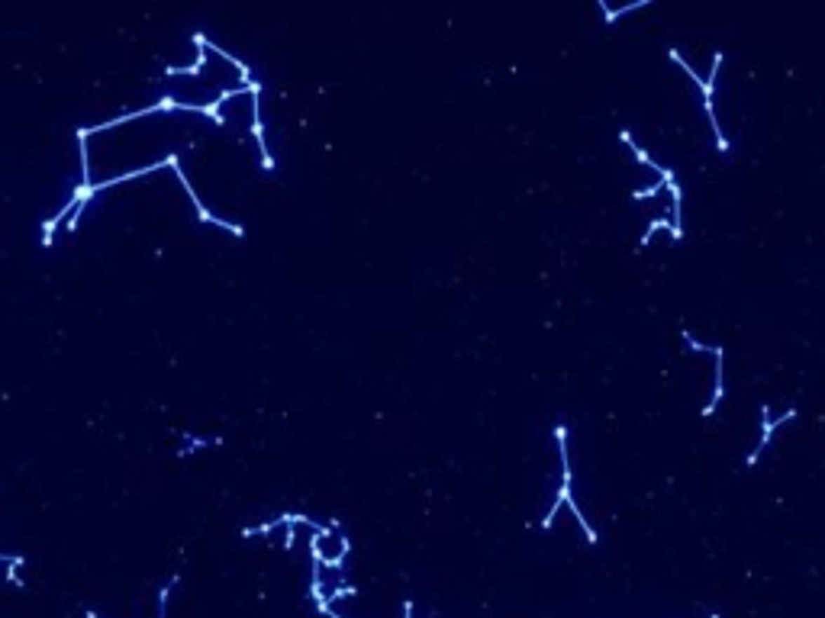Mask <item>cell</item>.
<instances>
[{
	"label": "cell",
	"mask_w": 825,
	"mask_h": 618,
	"mask_svg": "<svg viewBox=\"0 0 825 618\" xmlns=\"http://www.w3.org/2000/svg\"><path fill=\"white\" fill-rule=\"evenodd\" d=\"M651 0H635V4H626V7H606V4H600V10H603V16H606V23H612L616 16H626V13H632V10H638V7H648Z\"/></svg>",
	"instance_id": "obj_6"
},
{
	"label": "cell",
	"mask_w": 825,
	"mask_h": 618,
	"mask_svg": "<svg viewBox=\"0 0 825 618\" xmlns=\"http://www.w3.org/2000/svg\"><path fill=\"white\" fill-rule=\"evenodd\" d=\"M793 416H796V409H786V412H780L777 419H770V409H767V406H761V438H758V448H754V451L748 454V460H745L748 467H754V464H758V458H761V454H764V448H767L770 435L777 432V425H784V422H790V419H793Z\"/></svg>",
	"instance_id": "obj_3"
},
{
	"label": "cell",
	"mask_w": 825,
	"mask_h": 618,
	"mask_svg": "<svg viewBox=\"0 0 825 618\" xmlns=\"http://www.w3.org/2000/svg\"><path fill=\"white\" fill-rule=\"evenodd\" d=\"M661 187H664V184L658 181V184H651V187H642V191H635L632 197H635V200H648V197H655V193H658Z\"/></svg>",
	"instance_id": "obj_7"
},
{
	"label": "cell",
	"mask_w": 825,
	"mask_h": 618,
	"mask_svg": "<svg viewBox=\"0 0 825 618\" xmlns=\"http://www.w3.org/2000/svg\"><path fill=\"white\" fill-rule=\"evenodd\" d=\"M709 355L716 357V387H713V399L703 406V416H706V419L716 412V406L722 403V397H725V377H722V361H725V351H722L719 345H709Z\"/></svg>",
	"instance_id": "obj_4"
},
{
	"label": "cell",
	"mask_w": 825,
	"mask_h": 618,
	"mask_svg": "<svg viewBox=\"0 0 825 618\" xmlns=\"http://www.w3.org/2000/svg\"><path fill=\"white\" fill-rule=\"evenodd\" d=\"M555 438H558V451H561V464H564V480H561V490H558V496H555V502H551V509H548V515L542 519V528H551V525H555L558 509L568 506V509H571V515L580 522V528H584L587 541H590V544H596V528L587 522V515L580 512V506L574 502V490H571V486H574V470H571V458H568V428L558 425V428H555Z\"/></svg>",
	"instance_id": "obj_1"
},
{
	"label": "cell",
	"mask_w": 825,
	"mask_h": 618,
	"mask_svg": "<svg viewBox=\"0 0 825 618\" xmlns=\"http://www.w3.org/2000/svg\"><path fill=\"white\" fill-rule=\"evenodd\" d=\"M175 174H177V181H181V187H184V191H187V197L194 200V210H197V219H200V222H213V226H220V229H226V232H229V235H236V238H242V235H246V229H242V226H236V222H226V219H220V216H213V213H210V210H206L203 203H200V197H197V193H194V184H191V181H187V177L181 174V167H177V165H175Z\"/></svg>",
	"instance_id": "obj_2"
},
{
	"label": "cell",
	"mask_w": 825,
	"mask_h": 618,
	"mask_svg": "<svg viewBox=\"0 0 825 618\" xmlns=\"http://www.w3.org/2000/svg\"><path fill=\"white\" fill-rule=\"evenodd\" d=\"M403 618H412V603H410V599L403 603Z\"/></svg>",
	"instance_id": "obj_8"
},
{
	"label": "cell",
	"mask_w": 825,
	"mask_h": 618,
	"mask_svg": "<svg viewBox=\"0 0 825 618\" xmlns=\"http://www.w3.org/2000/svg\"><path fill=\"white\" fill-rule=\"evenodd\" d=\"M713 618H719V615H713Z\"/></svg>",
	"instance_id": "obj_9"
},
{
	"label": "cell",
	"mask_w": 825,
	"mask_h": 618,
	"mask_svg": "<svg viewBox=\"0 0 825 618\" xmlns=\"http://www.w3.org/2000/svg\"><path fill=\"white\" fill-rule=\"evenodd\" d=\"M252 135L258 139V149H262V165L268 167H274V158H271V151H268V142H264V129H262V107H258V94H252Z\"/></svg>",
	"instance_id": "obj_5"
}]
</instances>
